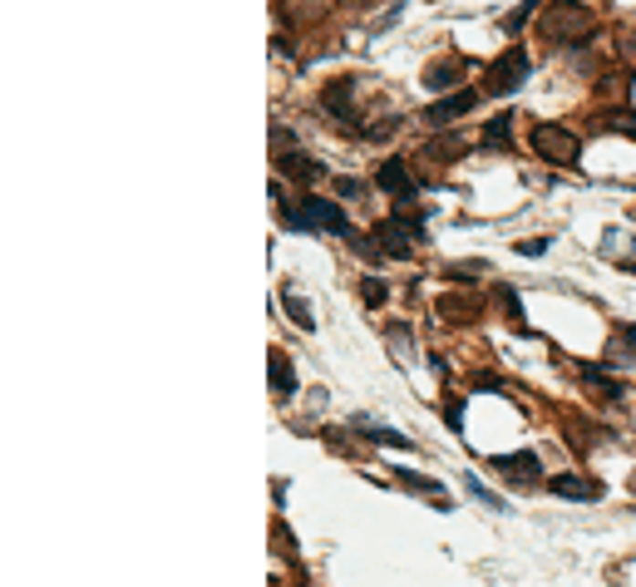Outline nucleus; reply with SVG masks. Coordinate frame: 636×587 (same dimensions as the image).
Returning <instances> with one entry per match:
<instances>
[{"label":"nucleus","instance_id":"nucleus-8","mask_svg":"<svg viewBox=\"0 0 636 587\" xmlns=\"http://www.w3.org/2000/svg\"><path fill=\"white\" fill-rule=\"evenodd\" d=\"M474 109V94L469 89H459V94H449V100H439L424 109V124H449V119H459V114H469Z\"/></svg>","mask_w":636,"mask_h":587},{"label":"nucleus","instance_id":"nucleus-14","mask_svg":"<svg viewBox=\"0 0 636 587\" xmlns=\"http://www.w3.org/2000/svg\"><path fill=\"white\" fill-rule=\"evenodd\" d=\"M281 168H287L291 178H301V183H316V178H321V168H316L311 158H301V153H297V158H287Z\"/></svg>","mask_w":636,"mask_h":587},{"label":"nucleus","instance_id":"nucleus-12","mask_svg":"<svg viewBox=\"0 0 636 587\" xmlns=\"http://www.w3.org/2000/svg\"><path fill=\"white\" fill-rule=\"evenodd\" d=\"M356 425H360V430H365V435L375 439V445H385V449H410V445H414V439L395 435V430H375V425H365V420H356Z\"/></svg>","mask_w":636,"mask_h":587},{"label":"nucleus","instance_id":"nucleus-1","mask_svg":"<svg viewBox=\"0 0 636 587\" xmlns=\"http://www.w3.org/2000/svg\"><path fill=\"white\" fill-rule=\"evenodd\" d=\"M287 227L291 232L326 227V232H336V237H350V217L340 213V203H331V198H306L297 207H287Z\"/></svg>","mask_w":636,"mask_h":587},{"label":"nucleus","instance_id":"nucleus-13","mask_svg":"<svg viewBox=\"0 0 636 587\" xmlns=\"http://www.w3.org/2000/svg\"><path fill=\"white\" fill-rule=\"evenodd\" d=\"M326 109L331 114H340V119H350V79H340L331 94H326Z\"/></svg>","mask_w":636,"mask_h":587},{"label":"nucleus","instance_id":"nucleus-15","mask_svg":"<svg viewBox=\"0 0 636 587\" xmlns=\"http://www.w3.org/2000/svg\"><path fill=\"white\" fill-rule=\"evenodd\" d=\"M287 311L297 316V326H301V331H311V326H316V321H311V307H306V301H301L291 287H287Z\"/></svg>","mask_w":636,"mask_h":587},{"label":"nucleus","instance_id":"nucleus-19","mask_svg":"<svg viewBox=\"0 0 636 587\" xmlns=\"http://www.w3.org/2000/svg\"><path fill=\"white\" fill-rule=\"evenodd\" d=\"M360 297H365V301H370V307H381V301H385V281H381V277H365V287H360Z\"/></svg>","mask_w":636,"mask_h":587},{"label":"nucleus","instance_id":"nucleus-20","mask_svg":"<svg viewBox=\"0 0 636 587\" xmlns=\"http://www.w3.org/2000/svg\"><path fill=\"white\" fill-rule=\"evenodd\" d=\"M518 252H528V257H543V252H547V237H533V242H518Z\"/></svg>","mask_w":636,"mask_h":587},{"label":"nucleus","instance_id":"nucleus-7","mask_svg":"<svg viewBox=\"0 0 636 587\" xmlns=\"http://www.w3.org/2000/svg\"><path fill=\"white\" fill-rule=\"evenodd\" d=\"M375 183H381L385 193H395V198H414V178L405 173V163H400V158H385L381 163V173H375Z\"/></svg>","mask_w":636,"mask_h":587},{"label":"nucleus","instance_id":"nucleus-9","mask_svg":"<svg viewBox=\"0 0 636 587\" xmlns=\"http://www.w3.org/2000/svg\"><path fill=\"white\" fill-rule=\"evenodd\" d=\"M607 361L611 365H636V326H617V336H611V346H607Z\"/></svg>","mask_w":636,"mask_h":587},{"label":"nucleus","instance_id":"nucleus-5","mask_svg":"<svg viewBox=\"0 0 636 587\" xmlns=\"http://www.w3.org/2000/svg\"><path fill=\"white\" fill-rule=\"evenodd\" d=\"M410 237H420V217H395V223H381L375 227V242H381L385 257H405L410 252Z\"/></svg>","mask_w":636,"mask_h":587},{"label":"nucleus","instance_id":"nucleus-6","mask_svg":"<svg viewBox=\"0 0 636 587\" xmlns=\"http://www.w3.org/2000/svg\"><path fill=\"white\" fill-rule=\"evenodd\" d=\"M558 498H578V504H592L597 494H602V484L597 479H582V474H558V479H547Z\"/></svg>","mask_w":636,"mask_h":587},{"label":"nucleus","instance_id":"nucleus-11","mask_svg":"<svg viewBox=\"0 0 636 587\" xmlns=\"http://www.w3.org/2000/svg\"><path fill=\"white\" fill-rule=\"evenodd\" d=\"M513 119L508 114H498V119H488V129H484V149H508V139H513Z\"/></svg>","mask_w":636,"mask_h":587},{"label":"nucleus","instance_id":"nucleus-3","mask_svg":"<svg viewBox=\"0 0 636 587\" xmlns=\"http://www.w3.org/2000/svg\"><path fill=\"white\" fill-rule=\"evenodd\" d=\"M528 143H533L537 158H547V163H578V153H582L578 133L562 129V124H533Z\"/></svg>","mask_w":636,"mask_h":587},{"label":"nucleus","instance_id":"nucleus-10","mask_svg":"<svg viewBox=\"0 0 636 587\" xmlns=\"http://www.w3.org/2000/svg\"><path fill=\"white\" fill-rule=\"evenodd\" d=\"M266 375H272V390H276V395H291V390H297V371H291V361L281 356V351H272V365H266Z\"/></svg>","mask_w":636,"mask_h":587},{"label":"nucleus","instance_id":"nucleus-16","mask_svg":"<svg viewBox=\"0 0 636 587\" xmlns=\"http://www.w3.org/2000/svg\"><path fill=\"white\" fill-rule=\"evenodd\" d=\"M424 79H430V89H444V84H454V79H459V65H454V59H449V65H434Z\"/></svg>","mask_w":636,"mask_h":587},{"label":"nucleus","instance_id":"nucleus-18","mask_svg":"<svg viewBox=\"0 0 636 587\" xmlns=\"http://www.w3.org/2000/svg\"><path fill=\"white\" fill-rule=\"evenodd\" d=\"M464 488H469V494H474V498H479V504H488V508H494V513H498V508H504V498H498V494H488V488H484L479 479H469V474H464Z\"/></svg>","mask_w":636,"mask_h":587},{"label":"nucleus","instance_id":"nucleus-21","mask_svg":"<svg viewBox=\"0 0 636 587\" xmlns=\"http://www.w3.org/2000/svg\"><path fill=\"white\" fill-rule=\"evenodd\" d=\"M627 272H636V262H627Z\"/></svg>","mask_w":636,"mask_h":587},{"label":"nucleus","instance_id":"nucleus-17","mask_svg":"<svg viewBox=\"0 0 636 587\" xmlns=\"http://www.w3.org/2000/svg\"><path fill=\"white\" fill-rule=\"evenodd\" d=\"M494 469H513V474H537L533 455H508V459H494Z\"/></svg>","mask_w":636,"mask_h":587},{"label":"nucleus","instance_id":"nucleus-2","mask_svg":"<svg viewBox=\"0 0 636 587\" xmlns=\"http://www.w3.org/2000/svg\"><path fill=\"white\" fill-rule=\"evenodd\" d=\"M592 26H597V16H592L587 5H553V10L543 16L547 40H562V45L587 40V35H592Z\"/></svg>","mask_w":636,"mask_h":587},{"label":"nucleus","instance_id":"nucleus-4","mask_svg":"<svg viewBox=\"0 0 636 587\" xmlns=\"http://www.w3.org/2000/svg\"><path fill=\"white\" fill-rule=\"evenodd\" d=\"M528 69H533V65H528V55H523L518 45H513V50H504V55L494 59V65L484 69V89H488V94H513L523 79H528Z\"/></svg>","mask_w":636,"mask_h":587}]
</instances>
